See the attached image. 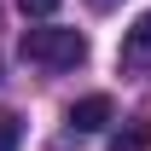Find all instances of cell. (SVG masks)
I'll list each match as a JSON object with an SVG mask.
<instances>
[{"label": "cell", "mask_w": 151, "mask_h": 151, "mask_svg": "<svg viewBox=\"0 0 151 151\" xmlns=\"http://www.w3.org/2000/svg\"><path fill=\"white\" fill-rule=\"evenodd\" d=\"M122 64L128 70H151V12H139L134 29L122 35Z\"/></svg>", "instance_id": "obj_3"}, {"label": "cell", "mask_w": 151, "mask_h": 151, "mask_svg": "<svg viewBox=\"0 0 151 151\" xmlns=\"http://www.w3.org/2000/svg\"><path fill=\"white\" fill-rule=\"evenodd\" d=\"M87 6H99V12H111V6H122V0H87Z\"/></svg>", "instance_id": "obj_7"}, {"label": "cell", "mask_w": 151, "mask_h": 151, "mask_svg": "<svg viewBox=\"0 0 151 151\" xmlns=\"http://www.w3.org/2000/svg\"><path fill=\"white\" fill-rule=\"evenodd\" d=\"M111 151H151V122H128L111 134Z\"/></svg>", "instance_id": "obj_4"}, {"label": "cell", "mask_w": 151, "mask_h": 151, "mask_svg": "<svg viewBox=\"0 0 151 151\" xmlns=\"http://www.w3.org/2000/svg\"><path fill=\"white\" fill-rule=\"evenodd\" d=\"M18 6H23V18H52L58 12V0H18Z\"/></svg>", "instance_id": "obj_6"}, {"label": "cell", "mask_w": 151, "mask_h": 151, "mask_svg": "<svg viewBox=\"0 0 151 151\" xmlns=\"http://www.w3.org/2000/svg\"><path fill=\"white\" fill-rule=\"evenodd\" d=\"M111 116H116L111 99H105V93H87V99H76V105H70V128H76V134H99Z\"/></svg>", "instance_id": "obj_2"}, {"label": "cell", "mask_w": 151, "mask_h": 151, "mask_svg": "<svg viewBox=\"0 0 151 151\" xmlns=\"http://www.w3.org/2000/svg\"><path fill=\"white\" fill-rule=\"evenodd\" d=\"M18 139H23V122L12 111H0V151H18Z\"/></svg>", "instance_id": "obj_5"}, {"label": "cell", "mask_w": 151, "mask_h": 151, "mask_svg": "<svg viewBox=\"0 0 151 151\" xmlns=\"http://www.w3.org/2000/svg\"><path fill=\"white\" fill-rule=\"evenodd\" d=\"M23 58L41 70H76L87 58V35L81 29H23Z\"/></svg>", "instance_id": "obj_1"}]
</instances>
